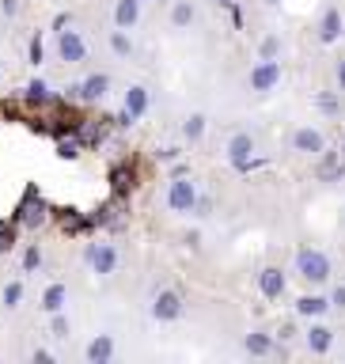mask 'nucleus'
I'll return each mask as SVG.
<instances>
[{
	"label": "nucleus",
	"mask_w": 345,
	"mask_h": 364,
	"mask_svg": "<svg viewBox=\"0 0 345 364\" xmlns=\"http://www.w3.org/2000/svg\"><path fill=\"white\" fill-rule=\"evenodd\" d=\"M296 273L312 284H323L330 277V258L323 250H300V255H296Z\"/></svg>",
	"instance_id": "1"
},
{
	"label": "nucleus",
	"mask_w": 345,
	"mask_h": 364,
	"mask_svg": "<svg viewBox=\"0 0 345 364\" xmlns=\"http://www.w3.org/2000/svg\"><path fill=\"white\" fill-rule=\"evenodd\" d=\"M57 53H61V61L68 65H80L87 61V42L80 31H61V38H57Z\"/></svg>",
	"instance_id": "2"
},
{
	"label": "nucleus",
	"mask_w": 345,
	"mask_h": 364,
	"mask_svg": "<svg viewBox=\"0 0 345 364\" xmlns=\"http://www.w3.org/2000/svg\"><path fill=\"white\" fill-rule=\"evenodd\" d=\"M193 201H198V190H193V182H190L186 175H179L175 182H171V190H167V205H171L175 213H190Z\"/></svg>",
	"instance_id": "3"
},
{
	"label": "nucleus",
	"mask_w": 345,
	"mask_h": 364,
	"mask_svg": "<svg viewBox=\"0 0 345 364\" xmlns=\"http://www.w3.org/2000/svg\"><path fill=\"white\" fill-rule=\"evenodd\" d=\"M87 262H91V269H95V273L110 277V273L118 269V247H114V243H95V247H87Z\"/></svg>",
	"instance_id": "4"
},
{
	"label": "nucleus",
	"mask_w": 345,
	"mask_h": 364,
	"mask_svg": "<svg viewBox=\"0 0 345 364\" xmlns=\"http://www.w3.org/2000/svg\"><path fill=\"white\" fill-rule=\"evenodd\" d=\"M152 315L159 318V323H175V318L182 315V296L175 289H164L152 304Z\"/></svg>",
	"instance_id": "5"
},
{
	"label": "nucleus",
	"mask_w": 345,
	"mask_h": 364,
	"mask_svg": "<svg viewBox=\"0 0 345 364\" xmlns=\"http://www.w3.org/2000/svg\"><path fill=\"white\" fill-rule=\"evenodd\" d=\"M281 80V65L277 61H258L255 73H250V87L255 91H273Z\"/></svg>",
	"instance_id": "6"
},
{
	"label": "nucleus",
	"mask_w": 345,
	"mask_h": 364,
	"mask_svg": "<svg viewBox=\"0 0 345 364\" xmlns=\"http://www.w3.org/2000/svg\"><path fill=\"white\" fill-rule=\"evenodd\" d=\"M292 148H296V152H304V156H323L327 141H323V133H319V129H296L292 133Z\"/></svg>",
	"instance_id": "7"
},
{
	"label": "nucleus",
	"mask_w": 345,
	"mask_h": 364,
	"mask_svg": "<svg viewBox=\"0 0 345 364\" xmlns=\"http://www.w3.org/2000/svg\"><path fill=\"white\" fill-rule=\"evenodd\" d=\"M250 152H255V141H250L247 133H235L232 141H228V159H232L239 171H250Z\"/></svg>",
	"instance_id": "8"
},
{
	"label": "nucleus",
	"mask_w": 345,
	"mask_h": 364,
	"mask_svg": "<svg viewBox=\"0 0 345 364\" xmlns=\"http://www.w3.org/2000/svg\"><path fill=\"white\" fill-rule=\"evenodd\" d=\"M110 91V76H102V73H95V76H87L84 84L76 87V99L80 102H99L102 95Z\"/></svg>",
	"instance_id": "9"
},
{
	"label": "nucleus",
	"mask_w": 345,
	"mask_h": 364,
	"mask_svg": "<svg viewBox=\"0 0 345 364\" xmlns=\"http://www.w3.org/2000/svg\"><path fill=\"white\" fill-rule=\"evenodd\" d=\"M258 289H262V296H266V300H277V296L285 292V273L273 269V266H266V269L258 273Z\"/></svg>",
	"instance_id": "10"
},
{
	"label": "nucleus",
	"mask_w": 345,
	"mask_h": 364,
	"mask_svg": "<svg viewBox=\"0 0 345 364\" xmlns=\"http://www.w3.org/2000/svg\"><path fill=\"white\" fill-rule=\"evenodd\" d=\"M148 107H152V95H148V87L133 84L129 91H125V110H129L133 118H144V114H148Z\"/></svg>",
	"instance_id": "11"
},
{
	"label": "nucleus",
	"mask_w": 345,
	"mask_h": 364,
	"mask_svg": "<svg viewBox=\"0 0 345 364\" xmlns=\"http://www.w3.org/2000/svg\"><path fill=\"white\" fill-rule=\"evenodd\" d=\"M341 38V11L327 8L323 19H319V42H338Z\"/></svg>",
	"instance_id": "12"
},
{
	"label": "nucleus",
	"mask_w": 345,
	"mask_h": 364,
	"mask_svg": "<svg viewBox=\"0 0 345 364\" xmlns=\"http://www.w3.org/2000/svg\"><path fill=\"white\" fill-rule=\"evenodd\" d=\"M137 19H141V4H137V0H118V4H114V27L118 31H129Z\"/></svg>",
	"instance_id": "13"
},
{
	"label": "nucleus",
	"mask_w": 345,
	"mask_h": 364,
	"mask_svg": "<svg viewBox=\"0 0 345 364\" xmlns=\"http://www.w3.org/2000/svg\"><path fill=\"white\" fill-rule=\"evenodd\" d=\"M110 357H114V338H110V334L91 338V346H87V360H91V364H107Z\"/></svg>",
	"instance_id": "14"
},
{
	"label": "nucleus",
	"mask_w": 345,
	"mask_h": 364,
	"mask_svg": "<svg viewBox=\"0 0 345 364\" xmlns=\"http://www.w3.org/2000/svg\"><path fill=\"white\" fill-rule=\"evenodd\" d=\"M330 346H334V330L330 326H312L307 330V349L312 353H327Z\"/></svg>",
	"instance_id": "15"
},
{
	"label": "nucleus",
	"mask_w": 345,
	"mask_h": 364,
	"mask_svg": "<svg viewBox=\"0 0 345 364\" xmlns=\"http://www.w3.org/2000/svg\"><path fill=\"white\" fill-rule=\"evenodd\" d=\"M23 99H27V102H50V107H57V95H50V87H46L42 80H31V84L23 87Z\"/></svg>",
	"instance_id": "16"
},
{
	"label": "nucleus",
	"mask_w": 345,
	"mask_h": 364,
	"mask_svg": "<svg viewBox=\"0 0 345 364\" xmlns=\"http://www.w3.org/2000/svg\"><path fill=\"white\" fill-rule=\"evenodd\" d=\"M243 346H247L250 357H266V353H273V341H270V334H258V330H255V334H247Z\"/></svg>",
	"instance_id": "17"
},
{
	"label": "nucleus",
	"mask_w": 345,
	"mask_h": 364,
	"mask_svg": "<svg viewBox=\"0 0 345 364\" xmlns=\"http://www.w3.org/2000/svg\"><path fill=\"white\" fill-rule=\"evenodd\" d=\"M42 307H46V311H61V307H65V284H50V289H46L42 292Z\"/></svg>",
	"instance_id": "18"
},
{
	"label": "nucleus",
	"mask_w": 345,
	"mask_h": 364,
	"mask_svg": "<svg viewBox=\"0 0 345 364\" xmlns=\"http://www.w3.org/2000/svg\"><path fill=\"white\" fill-rule=\"evenodd\" d=\"M330 307V300H323V296H304V300H296V311L300 315H323Z\"/></svg>",
	"instance_id": "19"
},
{
	"label": "nucleus",
	"mask_w": 345,
	"mask_h": 364,
	"mask_svg": "<svg viewBox=\"0 0 345 364\" xmlns=\"http://www.w3.org/2000/svg\"><path fill=\"white\" fill-rule=\"evenodd\" d=\"M171 23H175V27H190V23H193V4H190V0H175V8H171Z\"/></svg>",
	"instance_id": "20"
},
{
	"label": "nucleus",
	"mask_w": 345,
	"mask_h": 364,
	"mask_svg": "<svg viewBox=\"0 0 345 364\" xmlns=\"http://www.w3.org/2000/svg\"><path fill=\"white\" fill-rule=\"evenodd\" d=\"M341 175H345V167L338 164V156H323V159H319V178L334 182V178H341Z\"/></svg>",
	"instance_id": "21"
},
{
	"label": "nucleus",
	"mask_w": 345,
	"mask_h": 364,
	"mask_svg": "<svg viewBox=\"0 0 345 364\" xmlns=\"http://www.w3.org/2000/svg\"><path fill=\"white\" fill-rule=\"evenodd\" d=\"M110 182H114V190H118V193H125V190L133 186V167L129 164H118V167L110 171Z\"/></svg>",
	"instance_id": "22"
},
{
	"label": "nucleus",
	"mask_w": 345,
	"mask_h": 364,
	"mask_svg": "<svg viewBox=\"0 0 345 364\" xmlns=\"http://www.w3.org/2000/svg\"><path fill=\"white\" fill-rule=\"evenodd\" d=\"M182 133H186V141H201V133H205V114H190L186 125H182Z\"/></svg>",
	"instance_id": "23"
},
{
	"label": "nucleus",
	"mask_w": 345,
	"mask_h": 364,
	"mask_svg": "<svg viewBox=\"0 0 345 364\" xmlns=\"http://www.w3.org/2000/svg\"><path fill=\"white\" fill-rule=\"evenodd\" d=\"M277 50H281V42H277V38H262V46H258L262 61H273V57H277Z\"/></svg>",
	"instance_id": "24"
},
{
	"label": "nucleus",
	"mask_w": 345,
	"mask_h": 364,
	"mask_svg": "<svg viewBox=\"0 0 345 364\" xmlns=\"http://www.w3.org/2000/svg\"><path fill=\"white\" fill-rule=\"evenodd\" d=\"M80 148H84L80 141H61V144H57V156H61V159H76Z\"/></svg>",
	"instance_id": "25"
},
{
	"label": "nucleus",
	"mask_w": 345,
	"mask_h": 364,
	"mask_svg": "<svg viewBox=\"0 0 345 364\" xmlns=\"http://www.w3.org/2000/svg\"><path fill=\"white\" fill-rule=\"evenodd\" d=\"M315 107H319V110H323V114H338V99H334V95H330V91H323V95H319V99H315Z\"/></svg>",
	"instance_id": "26"
},
{
	"label": "nucleus",
	"mask_w": 345,
	"mask_h": 364,
	"mask_svg": "<svg viewBox=\"0 0 345 364\" xmlns=\"http://www.w3.org/2000/svg\"><path fill=\"white\" fill-rule=\"evenodd\" d=\"M110 50H118V53H129L133 46H129V38H125L122 31H114V34H110Z\"/></svg>",
	"instance_id": "27"
},
{
	"label": "nucleus",
	"mask_w": 345,
	"mask_h": 364,
	"mask_svg": "<svg viewBox=\"0 0 345 364\" xmlns=\"http://www.w3.org/2000/svg\"><path fill=\"white\" fill-rule=\"evenodd\" d=\"M19 300H23V284H8V289H4V304L16 307Z\"/></svg>",
	"instance_id": "28"
},
{
	"label": "nucleus",
	"mask_w": 345,
	"mask_h": 364,
	"mask_svg": "<svg viewBox=\"0 0 345 364\" xmlns=\"http://www.w3.org/2000/svg\"><path fill=\"white\" fill-rule=\"evenodd\" d=\"M50 334H57V338H68V323L61 318V311H53V323H50Z\"/></svg>",
	"instance_id": "29"
},
{
	"label": "nucleus",
	"mask_w": 345,
	"mask_h": 364,
	"mask_svg": "<svg viewBox=\"0 0 345 364\" xmlns=\"http://www.w3.org/2000/svg\"><path fill=\"white\" fill-rule=\"evenodd\" d=\"M209 209H213V201H209V198H198V201H193V209H190V213H198V216H209Z\"/></svg>",
	"instance_id": "30"
},
{
	"label": "nucleus",
	"mask_w": 345,
	"mask_h": 364,
	"mask_svg": "<svg viewBox=\"0 0 345 364\" xmlns=\"http://www.w3.org/2000/svg\"><path fill=\"white\" fill-rule=\"evenodd\" d=\"M31 65H42V38L31 42Z\"/></svg>",
	"instance_id": "31"
},
{
	"label": "nucleus",
	"mask_w": 345,
	"mask_h": 364,
	"mask_svg": "<svg viewBox=\"0 0 345 364\" xmlns=\"http://www.w3.org/2000/svg\"><path fill=\"white\" fill-rule=\"evenodd\" d=\"M114 125H118V129H129V125H133V114H129V110H122L118 118H114Z\"/></svg>",
	"instance_id": "32"
},
{
	"label": "nucleus",
	"mask_w": 345,
	"mask_h": 364,
	"mask_svg": "<svg viewBox=\"0 0 345 364\" xmlns=\"http://www.w3.org/2000/svg\"><path fill=\"white\" fill-rule=\"evenodd\" d=\"M11 239H16V235H11V228H4V232H0V255L11 250Z\"/></svg>",
	"instance_id": "33"
},
{
	"label": "nucleus",
	"mask_w": 345,
	"mask_h": 364,
	"mask_svg": "<svg viewBox=\"0 0 345 364\" xmlns=\"http://www.w3.org/2000/svg\"><path fill=\"white\" fill-rule=\"evenodd\" d=\"M0 8H4V16H16V11H19V0H0Z\"/></svg>",
	"instance_id": "34"
},
{
	"label": "nucleus",
	"mask_w": 345,
	"mask_h": 364,
	"mask_svg": "<svg viewBox=\"0 0 345 364\" xmlns=\"http://www.w3.org/2000/svg\"><path fill=\"white\" fill-rule=\"evenodd\" d=\"M23 262H27V269H34V266H38V250L31 247V250H27V258H23Z\"/></svg>",
	"instance_id": "35"
},
{
	"label": "nucleus",
	"mask_w": 345,
	"mask_h": 364,
	"mask_svg": "<svg viewBox=\"0 0 345 364\" xmlns=\"http://www.w3.org/2000/svg\"><path fill=\"white\" fill-rule=\"evenodd\" d=\"M34 360H38V364H53V357L46 349H34Z\"/></svg>",
	"instance_id": "36"
},
{
	"label": "nucleus",
	"mask_w": 345,
	"mask_h": 364,
	"mask_svg": "<svg viewBox=\"0 0 345 364\" xmlns=\"http://www.w3.org/2000/svg\"><path fill=\"white\" fill-rule=\"evenodd\" d=\"M338 84H341V91H345V57L338 61Z\"/></svg>",
	"instance_id": "37"
},
{
	"label": "nucleus",
	"mask_w": 345,
	"mask_h": 364,
	"mask_svg": "<svg viewBox=\"0 0 345 364\" xmlns=\"http://www.w3.org/2000/svg\"><path fill=\"white\" fill-rule=\"evenodd\" d=\"M334 304H338V307H345V289H338V292H334Z\"/></svg>",
	"instance_id": "38"
},
{
	"label": "nucleus",
	"mask_w": 345,
	"mask_h": 364,
	"mask_svg": "<svg viewBox=\"0 0 345 364\" xmlns=\"http://www.w3.org/2000/svg\"><path fill=\"white\" fill-rule=\"evenodd\" d=\"M266 4H281V0H266Z\"/></svg>",
	"instance_id": "39"
},
{
	"label": "nucleus",
	"mask_w": 345,
	"mask_h": 364,
	"mask_svg": "<svg viewBox=\"0 0 345 364\" xmlns=\"http://www.w3.org/2000/svg\"><path fill=\"white\" fill-rule=\"evenodd\" d=\"M221 4H235V0H221Z\"/></svg>",
	"instance_id": "40"
}]
</instances>
